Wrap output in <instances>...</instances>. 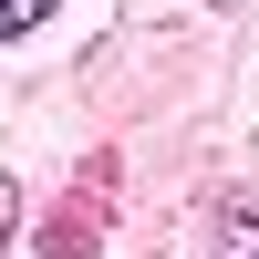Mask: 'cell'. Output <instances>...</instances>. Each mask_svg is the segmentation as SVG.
Instances as JSON below:
<instances>
[{
	"label": "cell",
	"mask_w": 259,
	"mask_h": 259,
	"mask_svg": "<svg viewBox=\"0 0 259 259\" xmlns=\"http://www.w3.org/2000/svg\"><path fill=\"white\" fill-rule=\"evenodd\" d=\"M41 11H52V0H0V41H11V31H31Z\"/></svg>",
	"instance_id": "obj_1"
}]
</instances>
